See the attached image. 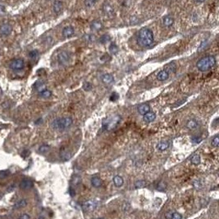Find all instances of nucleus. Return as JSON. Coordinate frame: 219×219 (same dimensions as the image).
<instances>
[{
    "instance_id": "1",
    "label": "nucleus",
    "mask_w": 219,
    "mask_h": 219,
    "mask_svg": "<svg viewBox=\"0 0 219 219\" xmlns=\"http://www.w3.org/2000/svg\"><path fill=\"white\" fill-rule=\"evenodd\" d=\"M137 42L141 46H148L153 42V35L151 30L146 27H143L140 30Z\"/></svg>"
},
{
    "instance_id": "2",
    "label": "nucleus",
    "mask_w": 219,
    "mask_h": 219,
    "mask_svg": "<svg viewBox=\"0 0 219 219\" xmlns=\"http://www.w3.org/2000/svg\"><path fill=\"white\" fill-rule=\"evenodd\" d=\"M216 64V59L212 55H208L200 59L196 63L197 68L201 72H206Z\"/></svg>"
},
{
    "instance_id": "3",
    "label": "nucleus",
    "mask_w": 219,
    "mask_h": 219,
    "mask_svg": "<svg viewBox=\"0 0 219 219\" xmlns=\"http://www.w3.org/2000/svg\"><path fill=\"white\" fill-rule=\"evenodd\" d=\"M73 123V120L71 117H63L54 119L52 122V127L54 129H60L63 130L69 128Z\"/></svg>"
},
{
    "instance_id": "4",
    "label": "nucleus",
    "mask_w": 219,
    "mask_h": 219,
    "mask_svg": "<svg viewBox=\"0 0 219 219\" xmlns=\"http://www.w3.org/2000/svg\"><path fill=\"white\" fill-rule=\"evenodd\" d=\"M121 118L119 115L111 116L103 121V128L106 130H112L115 129L117 125L119 124Z\"/></svg>"
},
{
    "instance_id": "5",
    "label": "nucleus",
    "mask_w": 219,
    "mask_h": 219,
    "mask_svg": "<svg viewBox=\"0 0 219 219\" xmlns=\"http://www.w3.org/2000/svg\"><path fill=\"white\" fill-rule=\"evenodd\" d=\"M99 203L97 200L95 199H90V200H87L83 203L82 209L84 212L85 213H89L94 211L95 208L98 207Z\"/></svg>"
},
{
    "instance_id": "6",
    "label": "nucleus",
    "mask_w": 219,
    "mask_h": 219,
    "mask_svg": "<svg viewBox=\"0 0 219 219\" xmlns=\"http://www.w3.org/2000/svg\"><path fill=\"white\" fill-rule=\"evenodd\" d=\"M9 68L14 71H20L25 68V61L22 59H16L12 60L9 63Z\"/></svg>"
},
{
    "instance_id": "7",
    "label": "nucleus",
    "mask_w": 219,
    "mask_h": 219,
    "mask_svg": "<svg viewBox=\"0 0 219 219\" xmlns=\"http://www.w3.org/2000/svg\"><path fill=\"white\" fill-rule=\"evenodd\" d=\"M70 60V55L66 51H62L58 55V61L61 65H66Z\"/></svg>"
},
{
    "instance_id": "8",
    "label": "nucleus",
    "mask_w": 219,
    "mask_h": 219,
    "mask_svg": "<svg viewBox=\"0 0 219 219\" xmlns=\"http://www.w3.org/2000/svg\"><path fill=\"white\" fill-rule=\"evenodd\" d=\"M12 27L8 23H4L0 27V35L2 36H7L12 33Z\"/></svg>"
},
{
    "instance_id": "9",
    "label": "nucleus",
    "mask_w": 219,
    "mask_h": 219,
    "mask_svg": "<svg viewBox=\"0 0 219 219\" xmlns=\"http://www.w3.org/2000/svg\"><path fill=\"white\" fill-rule=\"evenodd\" d=\"M33 186L34 183L31 180H26H26H22L21 183H20V188L22 190H25L31 189Z\"/></svg>"
},
{
    "instance_id": "10",
    "label": "nucleus",
    "mask_w": 219,
    "mask_h": 219,
    "mask_svg": "<svg viewBox=\"0 0 219 219\" xmlns=\"http://www.w3.org/2000/svg\"><path fill=\"white\" fill-rule=\"evenodd\" d=\"M73 34H74V28L71 26L66 27L62 30V35L64 38H70L73 35Z\"/></svg>"
},
{
    "instance_id": "11",
    "label": "nucleus",
    "mask_w": 219,
    "mask_h": 219,
    "mask_svg": "<svg viewBox=\"0 0 219 219\" xmlns=\"http://www.w3.org/2000/svg\"><path fill=\"white\" fill-rule=\"evenodd\" d=\"M137 111H138L139 114L144 115L146 113L150 111V106L148 105H147V104H142V105H140V106H139L137 107Z\"/></svg>"
},
{
    "instance_id": "12",
    "label": "nucleus",
    "mask_w": 219,
    "mask_h": 219,
    "mask_svg": "<svg viewBox=\"0 0 219 219\" xmlns=\"http://www.w3.org/2000/svg\"><path fill=\"white\" fill-rule=\"evenodd\" d=\"M144 121L146 122V123H150V122H153V120L156 119V114L153 112H149L146 113L145 115H144Z\"/></svg>"
},
{
    "instance_id": "13",
    "label": "nucleus",
    "mask_w": 219,
    "mask_h": 219,
    "mask_svg": "<svg viewBox=\"0 0 219 219\" xmlns=\"http://www.w3.org/2000/svg\"><path fill=\"white\" fill-rule=\"evenodd\" d=\"M113 80H114L113 76L112 74H110V73H105V74H104L102 76V82L104 83V84H111L113 82Z\"/></svg>"
},
{
    "instance_id": "14",
    "label": "nucleus",
    "mask_w": 219,
    "mask_h": 219,
    "mask_svg": "<svg viewBox=\"0 0 219 219\" xmlns=\"http://www.w3.org/2000/svg\"><path fill=\"white\" fill-rule=\"evenodd\" d=\"M27 205V201L26 199H22L18 200L14 205H13V209H20V208H25Z\"/></svg>"
},
{
    "instance_id": "15",
    "label": "nucleus",
    "mask_w": 219,
    "mask_h": 219,
    "mask_svg": "<svg viewBox=\"0 0 219 219\" xmlns=\"http://www.w3.org/2000/svg\"><path fill=\"white\" fill-rule=\"evenodd\" d=\"M113 182L114 184V186L117 187H121L123 186L124 184V180L121 175H115L113 179Z\"/></svg>"
},
{
    "instance_id": "16",
    "label": "nucleus",
    "mask_w": 219,
    "mask_h": 219,
    "mask_svg": "<svg viewBox=\"0 0 219 219\" xmlns=\"http://www.w3.org/2000/svg\"><path fill=\"white\" fill-rule=\"evenodd\" d=\"M169 78V73L166 70H162L157 74V79L159 81H165Z\"/></svg>"
},
{
    "instance_id": "17",
    "label": "nucleus",
    "mask_w": 219,
    "mask_h": 219,
    "mask_svg": "<svg viewBox=\"0 0 219 219\" xmlns=\"http://www.w3.org/2000/svg\"><path fill=\"white\" fill-rule=\"evenodd\" d=\"M72 157V153L67 150H62L60 152V157L61 159H62L63 161H68L70 160Z\"/></svg>"
},
{
    "instance_id": "18",
    "label": "nucleus",
    "mask_w": 219,
    "mask_h": 219,
    "mask_svg": "<svg viewBox=\"0 0 219 219\" xmlns=\"http://www.w3.org/2000/svg\"><path fill=\"white\" fill-rule=\"evenodd\" d=\"M102 184H103L102 180L99 178V176H94L93 178L91 179V185L94 188H99L100 186H102Z\"/></svg>"
},
{
    "instance_id": "19",
    "label": "nucleus",
    "mask_w": 219,
    "mask_h": 219,
    "mask_svg": "<svg viewBox=\"0 0 219 219\" xmlns=\"http://www.w3.org/2000/svg\"><path fill=\"white\" fill-rule=\"evenodd\" d=\"M199 124L195 119H190L187 123H186V128L191 130H194V129H197Z\"/></svg>"
},
{
    "instance_id": "20",
    "label": "nucleus",
    "mask_w": 219,
    "mask_h": 219,
    "mask_svg": "<svg viewBox=\"0 0 219 219\" xmlns=\"http://www.w3.org/2000/svg\"><path fill=\"white\" fill-rule=\"evenodd\" d=\"M170 146L169 142H167V141H163V142H160L159 144H158V149L159 151H165L167 150Z\"/></svg>"
},
{
    "instance_id": "21",
    "label": "nucleus",
    "mask_w": 219,
    "mask_h": 219,
    "mask_svg": "<svg viewBox=\"0 0 219 219\" xmlns=\"http://www.w3.org/2000/svg\"><path fill=\"white\" fill-rule=\"evenodd\" d=\"M90 27L93 31H99L103 28V24L99 21H94L90 25Z\"/></svg>"
},
{
    "instance_id": "22",
    "label": "nucleus",
    "mask_w": 219,
    "mask_h": 219,
    "mask_svg": "<svg viewBox=\"0 0 219 219\" xmlns=\"http://www.w3.org/2000/svg\"><path fill=\"white\" fill-rule=\"evenodd\" d=\"M62 3L59 0L55 1L54 3V11L55 13H59L62 11Z\"/></svg>"
},
{
    "instance_id": "23",
    "label": "nucleus",
    "mask_w": 219,
    "mask_h": 219,
    "mask_svg": "<svg viewBox=\"0 0 219 219\" xmlns=\"http://www.w3.org/2000/svg\"><path fill=\"white\" fill-rule=\"evenodd\" d=\"M174 23V20H173V18L172 17H170V16H167V17H165L163 18V25L166 26V27H171L172 24Z\"/></svg>"
},
{
    "instance_id": "24",
    "label": "nucleus",
    "mask_w": 219,
    "mask_h": 219,
    "mask_svg": "<svg viewBox=\"0 0 219 219\" xmlns=\"http://www.w3.org/2000/svg\"><path fill=\"white\" fill-rule=\"evenodd\" d=\"M104 12H105L108 16H109V17L113 16V13H114V12H113V8H112L110 5H108V4L104 5Z\"/></svg>"
},
{
    "instance_id": "25",
    "label": "nucleus",
    "mask_w": 219,
    "mask_h": 219,
    "mask_svg": "<svg viewBox=\"0 0 219 219\" xmlns=\"http://www.w3.org/2000/svg\"><path fill=\"white\" fill-rule=\"evenodd\" d=\"M51 96H52V91L48 89H44L39 92V96L42 98H49Z\"/></svg>"
},
{
    "instance_id": "26",
    "label": "nucleus",
    "mask_w": 219,
    "mask_h": 219,
    "mask_svg": "<svg viewBox=\"0 0 219 219\" xmlns=\"http://www.w3.org/2000/svg\"><path fill=\"white\" fill-rule=\"evenodd\" d=\"M167 73H175L176 70V67L174 63H169L167 65L166 67V69H165Z\"/></svg>"
},
{
    "instance_id": "27",
    "label": "nucleus",
    "mask_w": 219,
    "mask_h": 219,
    "mask_svg": "<svg viewBox=\"0 0 219 219\" xmlns=\"http://www.w3.org/2000/svg\"><path fill=\"white\" fill-rule=\"evenodd\" d=\"M191 163L193 165L197 166V165H199V164L200 163V157H199L198 154H195V155H194V156L191 157Z\"/></svg>"
},
{
    "instance_id": "28",
    "label": "nucleus",
    "mask_w": 219,
    "mask_h": 219,
    "mask_svg": "<svg viewBox=\"0 0 219 219\" xmlns=\"http://www.w3.org/2000/svg\"><path fill=\"white\" fill-rule=\"evenodd\" d=\"M81 177L79 175H75L71 180V183L73 186H77V185L81 184Z\"/></svg>"
},
{
    "instance_id": "29",
    "label": "nucleus",
    "mask_w": 219,
    "mask_h": 219,
    "mask_svg": "<svg viewBox=\"0 0 219 219\" xmlns=\"http://www.w3.org/2000/svg\"><path fill=\"white\" fill-rule=\"evenodd\" d=\"M50 147L49 145H42V146L39 147V152L40 153H46L49 151Z\"/></svg>"
},
{
    "instance_id": "30",
    "label": "nucleus",
    "mask_w": 219,
    "mask_h": 219,
    "mask_svg": "<svg viewBox=\"0 0 219 219\" xmlns=\"http://www.w3.org/2000/svg\"><path fill=\"white\" fill-rule=\"evenodd\" d=\"M29 56L32 59H35L39 57V52L37 50H32L29 53Z\"/></svg>"
},
{
    "instance_id": "31",
    "label": "nucleus",
    "mask_w": 219,
    "mask_h": 219,
    "mask_svg": "<svg viewBox=\"0 0 219 219\" xmlns=\"http://www.w3.org/2000/svg\"><path fill=\"white\" fill-rule=\"evenodd\" d=\"M83 89L85 91H90L92 89V85L90 83H88V82H85L84 85H83Z\"/></svg>"
},
{
    "instance_id": "32",
    "label": "nucleus",
    "mask_w": 219,
    "mask_h": 219,
    "mask_svg": "<svg viewBox=\"0 0 219 219\" xmlns=\"http://www.w3.org/2000/svg\"><path fill=\"white\" fill-rule=\"evenodd\" d=\"M170 219H182V215L177 212H174L172 214L171 218Z\"/></svg>"
},
{
    "instance_id": "33",
    "label": "nucleus",
    "mask_w": 219,
    "mask_h": 219,
    "mask_svg": "<svg viewBox=\"0 0 219 219\" xmlns=\"http://www.w3.org/2000/svg\"><path fill=\"white\" fill-rule=\"evenodd\" d=\"M109 51L111 53H113V54H116L118 51V48H117V46L115 44H112L109 46Z\"/></svg>"
},
{
    "instance_id": "34",
    "label": "nucleus",
    "mask_w": 219,
    "mask_h": 219,
    "mask_svg": "<svg viewBox=\"0 0 219 219\" xmlns=\"http://www.w3.org/2000/svg\"><path fill=\"white\" fill-rule=\"evenodd\" d=\"M9 175H10V172L8 171H0V179H4Z\"/></svg>"
},
{
    "instance_id": "35",
    "label": "nucleus",
    "mask_w": 219,
    "mask_h": 219,
    "mask_svg": "<svg viewBox=\"0 0 219 219\" xmlns=\"http://www.w3.org/2000/svg\"><path fill=\"white\" fill-rule=\"evenodd\" d=\"M218 144H219V138H218V136H216L214 139H213V141H212V146L214 147H217L218 146Z\"/></svg>"
},
{
    "instance_id": "36",
    "label": "nucleus",
    "mask_w": 219,
    "mask_h": 219,
    "mask_svg": "<svg viewBox=\"0 0 219 219\" xmlns=\"http://www.w3.org/2000/svg\"><path fill=\"white\" fill-rule=\"evenodd\" d=\"M165 188H166V185H165L163 182H161V183L159 185V186H158V188H157V189H158V190L164 191Z\"/></svg>"
},
{
    "instance_id": "37",
    "label": "nucleus",
    "mask_w": 219,
    "mask_h": 219,
    "mask_svg": "<svg viewBox=\"0 0 219 219\" xmlns=\"http://www.w3.org/2000/svg\"><path fill=\"white\" fill-rule=\"evenodd\" d=\"M144 185H145V181H144V180H139V181L136 182V186L138 188L143 187V186H144Z\"/></svg>"
},
{
    "instance_id": "38",
    "label": "nucleus",
    "mask_w": 219,
    "mask_h": 219,
    "mask_svg": "<svg viewBox=\"0 0 219 219\" xmlns=\"http://www.w3.org/2000/svg\"><path fill=\"white\" fill-rule=\"evenodd\" d=\"M108 38H109V37H108L107 35H103V36L100 38V42H101V43H106V42L109 40Z\"/></svg>"
},
{
    "instance_id": "39",
    "label": "nucleus",
    "mask_w": 219,
    "mask_h": 219,
    "mask_svg": "<svg viewBox=\"0 0 219 219\" xmlns=\"http://www.w3.org/2000/svg\"><path fill=\"white\" fill-rule=\"evenodd\" d=\"M117 98H118V95H117V94L116 92H114V93H113V94H112V96H110V100H111V101H116V100H117Z\"/></svg>"
},
{
    "instance_id": "40",
    "label": "nucleus",
    "mask_w": 219,
    "mask_h": 219,
    "mask_svg": "<svg viewBox=\"0 0 219 219\" xmlns=\"http://www.w3.org/2000/svg\"><path fill=\"white\" fill-rule=\"evenodd\" d=\"M86 38H87L88 41H93L95 40V36L94 35H86Z\"/></svg>"
},
{
    "instance_id": "41",
    "label": "nucleus",
    "mask_w": 219,
    "mask_h": 219,
    "mask_svg": "<svg viewBox=\"0 0 219 219\" xmlns=\"http://www.w3.org/2000/svg\"><path fill=\"white\" fill-rule=\"evenodd\" d=\"M19 219H31V217H30V215L27 214H22V216L19 218Z\"/></svg>"
},
{
    "instance_id": "42",
    "label": "nucleus",
    "mask_w": 219,
    "mask_h": 219,
    "mask_svg": "<svg viewBox=\"0 0 219 219\" xmlns=\"http://www.w3.org/2000/svg\"><path fill=\"white\" fill-rule=\"evenodd\" d=\"M192 142L195 143H199V142H201V138H193Z\"/></svg>"
},
{
    "instance_id": "43",
    "label": "nucleus",
    "mask_w": 219,
    "mask_h": 219,
    "mask_svg": "<svg viewBox=\"0 0 219 219\" xmlns=\"http://www.w3.org/2000/svg\"><path fill=\"white\" fill-rule=\"evenodd\" d=\"M16 188V185H12V186H10V187L8 188V190H7V191H12L14 189Z\"/></svg>"
},
{
    "instance_id": "44",
    "label": "nucleus",
    "mask_w": 219,
    "mask_h": 219,
    "mask_svg": "<svg viewBox=\"0 0 219 219\" xmlns=\"http://www.w3.org/2000/svg\"><path fill=\"white\" fill-rule=\"evenodd\" d=\"M70 191H71V194L72 195V196H73V195L75 194H74V193H75V191L72 190V188H71V189H70Z\"/></svg>"
},
{
    "instance_id": "45",
    "label": "nucleus",
    "mask_w": 219,
    "mask_h": 219,
    "mask_svg": "<svg viewBox=\"0 0 219 219\" xmlns=\"http://www.w3.org/2000/svg\"><path fill=\"white\" fill-rule=\"evenodd\" d=\"M196 2H203V1H205V0H195Z\"/></svg>"
},
{
    "instance_id": "46",
    "label": "nucleus",
    "mask_w": 219,
    "mask_h": 219,
    "mask_svg": "<svg viewBox=\"0 0 219 219\" xmlns=\"http://www.w3.org/2000/svg\"><path fill=\"white\" fill-rule=\"evenodd\" d=\"M38 219H45V218H44V217H39V218Z\"/></svg>"
},
{
    "instance_id": "47",
    "label": "nucleus",
    "mask_w": 219,
    "mask_h": 219,
    "mask_svg": "<svg viewBox=\"0 0 219 219\" xmlns=\"http://www.w3.org/2000/svg\"><path fill=\"white\" fill-rule=\"evenodd\" d=\"M98 219H104V218H98Z\"/></svg>"
},
{
    "instance_id": "48",
    "label": "nucleus",
    "mask_w": 219,
    "mask_h": 219,
    "mask_svg": "<svg viewBox=\"0 0 219 219\" xmlns=\"http://www.w3.org/2000/svg\"><path fill=\"white\" fill-rule=\"evenodd\" d=\"M95 1H97V0H95Z\"/></svg>"
}]
</instances>
